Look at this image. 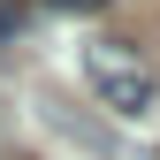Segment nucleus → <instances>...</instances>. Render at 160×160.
Listing matches in <instances>:
<instances>
[{"mask_svg": "<svg viewBox=\"0 0 160 160\" xmlns=\"http://www.w3.org/2000/svg\"><path fill=\"white\" fill-rule=\"evenodd\" d=\"M84 84H92L99 107H114V114H145L152 92H160V76H152V61L130 46V38H92V46H84Z\"/></svg>", "mask_w": 160, "mask_h": 160, "instance_id": "obj_1", "label": "nucleus"}, {"mask_svg": "<svg viewBox=\"0 0 160 160\" xmlns=\"http://www.w3.org/2000/svg\"><path fill=\"white\" fill-rule=\"evenodd\" d=\"M61 8H76V0H61Z\"/></svg>", "mask_w": 160, "mask_h": 160, "instance_id": "obj_2", "label": "nucleus"}]
</instances>
